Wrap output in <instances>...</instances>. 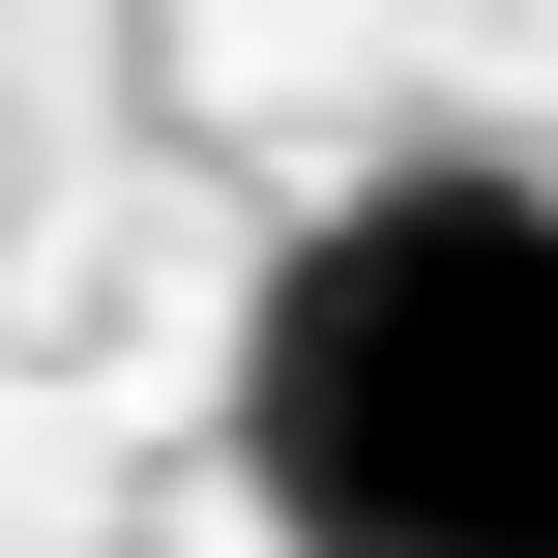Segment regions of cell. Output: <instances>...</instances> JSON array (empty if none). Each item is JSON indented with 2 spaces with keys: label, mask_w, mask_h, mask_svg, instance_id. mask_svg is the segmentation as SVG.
Instances as JSON below:
<instances>
[{
  "label": "cell",
  "mask_w": 558,
  "mask_h": 558,
  "mask_svg": "<svg viewBox=\"0 0 558 558\" xmlns=\"http://www.w3.org/2000/svg\"><path fill=\"white\" fill-rule=\"evenodd\" d=\"M206 441L265 558H558V177H353L235 294Z\"/></svg>",
  "instance_id": "6da1fadb"
}]
</instances>
